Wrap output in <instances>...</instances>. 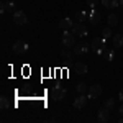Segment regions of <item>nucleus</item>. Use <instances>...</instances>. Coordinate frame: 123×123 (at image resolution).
<instances>
[{
	"mask_svg": "<svg viewBox=\"0 0 123 123\" xmlns=\"http://www.w3.org/2000/svg\"><path fill=\"white\" fill-rule=\"evenodd\" d=\"M90 48H92V51L95 54H104V51L107 49V39H104L102 36L94 38L92 43H90Z\"/></svg>",
	"mask_w": 123,
	"mask_h": 123,
	"instance_id": "nucleus-1",
	"label": "nucleus"
},
{
	"mask_svg": "<svg viewBox=\"0 0 123 123\" xmlns=\"http://www.w3.org/2000/svg\"><path fill=\"white\" fill-rule=\"evenodd\" d=\"M61 41H62V44L66 48H74L76 46V35H74L72 31H64Z\"/></svg>",
	"mask_w": 123,
	"mask_h": 123,
	"instance_id": "nucleus-2",
	"label": "nucleus"
},
{
	"mask_svg": "<svg viewBox=\"0 0 123 123\" xmlns=\"http://www.w3.org/2000/svg\"><path fill=\"white\" fill-rule=\"evenodd\" d=\"M26 21H28V17H26V13L23 10H15L13 12V23L15 25L23 26V25H26Z\"/></svg>",
	"mask_w": 123,
	"mask_h": 123,
	"instance_id": "nucleus-3",
	"label": "nucleus"
},
{
	"mask_svg": "<svg viewBox=\"0 0 123 123\" xmlns=\"http://www.w3.org/2000/svg\"><path fill=\"white\" fill-rule=\"evenodd\" d=\"M66 89H62L61 85H56V87H53V90H51V97H53V100H56V102H59V100H64L66 98Z\"/></svg>",
	"mask_w": 123,
	"mask_h": 123,
	"instance_id": "nucleus-4",
	"label": "nucleus"
},
{
	"mask_svg": "<svg viewBox=\"0 0 123 123\" xmlns=\"http://www.w3.org/2000/svg\"><path fill=\"white\" fill-rule=\"evenodd\" d=\"M71 31H72L76 36H79V38H85V36L89 35V30L85 28V25H82V23H76Z\"/></svg>",
	"mask_w": 123,
	"mask_h": 123,
	"instance_id": "nucleus-5",
	"label": "nucleus"
},
{
	"mask_svg": "<svg viewBox=\"0 0 123 123\" xmlns=\"http://www.w3.org/2000/svg\"><path fill=\"white\" fill-rule=\"evenodd\" d=\"M87 53H89V43H85V41L76 43V46H74V54L76 56H84Z\"/></svg>",
	"mask_w": 123,
	"mask_h": 123,
	"instance_id": "nucleus-6",
	"label": "nucleus"
},
{
	"mask_svg": "<svg viewBox=\"0 0 123 123\" xmlns=\"http://www.w3.org/2000/svg\"><path fill=\"white\" fill-rule=\"evenodd\" d=\"M13 53L15 54H23L26 49H28V43L26 41H23V39H18V41H15V44H13Z\"/></svg>",
	"mask_w": 123,
	"mask_h": 123,
	"instance_id": "nucleus-7",
	"label": "nucleus"
},
{
	"mask_svg": "<svg viewBox=\"0 0 123 123\" xmlns=\"http://www.w3.org/2000/svg\"><path fill=\"white\" fill-rule=\"evenodd\" d=\"M102 85L100 84H92L89 87V98H97V97H100L102 95Z\"/></svg>",
	"mask_w": 123,
	"mask_h": 123,
	"instance_id": "nucleus-8",
	"label": "nucleus"
},
{
	"mask_svg": "<svg viewBox=\"0 0 123 123\" xmlns=\"http://www.w3.org/2000/svg\"><path fill=\"white\" fill-rule=\"evenodd\" d=\"M87 100H89V97L85 94H79V97H76V100H74V108L82 110L85 105H87Z\"/></svg>",
	"mask_w": 123,
	"mask_h": 123,
	"instance_id": "nucleus-9",
	"label": "nucleus"
},
{
	"mask_svg": "<svg viewBox=\"0 0 123 123\" xmlns=\"http://www.w3.org/2000/svg\"><path fill=\"white\" fill-rule=\"evenodd\" d=\"M74 25H76V23L72 21V18H69V17H66V18H62L59 21V28L62 30V31H71Z\"/></svg>",
	"mask_w": 123,
	"mask_h": 123,
	"instance_id": "nucleus-10",
	"label": "nucleus"
},
{
	"mask_svg": "<svg viewBox=\"0 0 123 123\" xmlns=\"http://www.w3.org/2000/svg\"><path fill=\"white\" fill-rule=\"evenodd\" d=\"M100 21H102L100 13H98L97 10H90V12H89V23H90V25H94V26H97Z\"/></svg>",
	"mask_w": 123,
	"mask_h": 123,
	"instance_id": "nucleus-11",
	"label": "nucleus"
},
{
	"mask_svg": "<svg viewBox=\"0 0 123 123\" xmlns=\"http://www.w3.org/2000/svg\"><path fill=\"white\" fill-rule=\"evenodd\" d=\"M97 118H98V122H102V123L108 122V120H110V110H108V108H105V107H102V108L98 110Z\"/></svg>",
	"mask_w": 123,
	"mask_h": 123,
	"instance_id": "nucleus-12",
	"label": "nucleus"
},
{
	"mask_svg": "<svg viewBox=\"0 0 123 123\" xmlns=\"http://www.w3.org/2000/svg\"><path fill=\"white\" fill-rule=\"evenodd\" d=\"M112 39H113V48L115 49H120V48L123 46V33H117V35H113Z\"/></svg>",
	"mask_w": 123,
	"mask_h": 123,
	"instance_id": "nucleus-13",
	"label": "nucleus"
},
{
	"mask_svg": "<svg viewBox=\"0 0 123 123\" xmlns=\"http://www.w3.org/2000/svg\"><path fill=\"white\" fill-rule=\"evenodd\" d=\"M74 69H76V74H79V76H84L85 72H87V64H85V62H76Z\"/></svg>",
	"mask_w": 123,
	"mask_h": 123,
	"instance_id": "nucleus-14",
	"label": "nucleus"
},
{
	"mask_svg": "<svg viewBox=\"0 0 123 123\" xmlns=\"http://www.w3.org/2000/svg\"><path fill=\"white\" fill-rule=\"evenodd\" d=\"M0 12L5 13V12H15V3L13 2H3L2 7H0Z\"/></svg>",
	"mask_w": 123,
	"mask_h": 123,
	"instance_id": "nucleus-15",
	"label": "nucleus"
},
{
	"mask_svg": "<svg viewBox=\"0 0 123 123\" xmlns=\"http://www.w3.org/2000/svg\"><path fill=\"white\" fill-rule=\"evenodd\" d=\"M76 20L79 23H82L85 20H89V12H85V10H80V12H77L76 13Z\"/></svg>",
	"mask_w": 123,
	"mask_h": 123,
	"instance_id": "nucleus-16",
	"label": "nucleus"
},
{
	"mask_svg": "<svg viewBox=\"0 0 123 123\" xmlns=\"http://www.w3.org/2000/svg\"><path fill=\"white\" fill-rule=\"evenodd\" d=\"M102 5L105 8H115L118 7V0H102Z\"/></svg>",
	"mask_w": 123,
	"mask_h": 123,
	"instance_id": "nucleus-17",
	"label": "nucleus"
},
{
	"mask_svg": "<svg viewBox=\"0 0 123 123\" xmlns=\"http://www.w3.org/2000/svg\"><path fill=\"white\" fill-rule=\"evenodd\" d=\"M107 23H108V26H117L118 25V17L112 13V15H108V18H107Z\"/></svg>",
	"mask_w": 123,
	"mask_h": 123,
	"instance_id": "nucleus-18",
	"label": "nucleus"
},
{
	"mask_svg": "<svg viewBox=\"0 0 123 123\" xmlns=\"http://www.w3.org/2000/svg\"><path fill=\"white\" fill-rule=\"evenodd\" d=\"M76 90L79 94H85V92H89V85L85 84V82H79V84L76 85Z\"/></svg>",
	"mask_w": 123,
	"mask_h": 123,
	"instance_id": "nucleus-19",
	"label": "nucleus"
},
{
	"mask_svg": "<svg viewBox=\"0 0 123 123\" xmlns=\"http://www.w3.org/2000/svg\"><path fill=\"white\" fill-rule=\"evenodd\" d=\"M76 56L74 54V51H67V49H62V53H61V57L62 59H66V61H71L72 57Z\"/></svg>",
	"mask_w": 123,
	"mask_h": 123,
	"instance_id": "nucleus-20",
	"label": "nucleus"
},
{
	"mask_svg": "<svg viewBox=\"0 0 123 123\" xmlns=\"http://www.w3.org/2000/svg\"><path fill=\"white\" fill-rule=\"evenodd\" d=\"M113 35H112V26H107V28L102 30V38L104 39H108V38H112Z\"/></svg>",
	"mask_w": 123,
	"mask_h": 123,
	"instance_id": "nucleus-21",
	"label": "nucleus"
},
{
	"mask_svg": "<svg viewBox=\"0 0 123 123\" xmlns=\"http://www.w3.org/2000/svg\"><path fill=\"white\" fill-rule=\"evenodd\" d=\"M104 107H105V108H108V110L112 112V110L115 108V98H107V100L104 102Z\"/></svg>",
	"mask_w": 123,
	"mask_h": 123,
	"instance_id": "nucleus-22",
	"label": "nucleus"
},
{
	"mask_svg": "<svg viewBox=\"0 0 123 123\" xmlns=\"http://www.w3.org/2000/svg\"><path fill=\"white\" fill-rule=\"evenodd\" d=\"M10 100H8V97H5V95H2V97H0V107H2V108H8L10 107Z\"/></svg>",
	"mask_w": 123,
	"mask_h": 123,
	"instance_id": "nucleus-23",
	"label": "nucleus"
},
{
	"mask_svg": "<svg viewBox=\"0 0 123 123\" xmlns=\"http://www.w3.org/2000/svg\"><path fill=\"white\" fill-rule=\"evenodd\" d=\"M102 56H104L107 61H113V49H105Z\"/></svg>",
	"mask_w": 123,
	"mask_h": 123,
	"instance_id": "nucleus-24",
	"label": "nucleus"
},
{
	"mask_svg": "<svg viewBox=\"0 0 123 123\" xmlns=\"http://www.w3.org/2000/svg\"><path fill=\"white\" fill-rule=\"evenodd\" d=\"M85 2H87V3H89V7H92V8L98 3V0H85Z\"/></svg>",
	"mask_w": 123,
	"mask_h": 123,
	"instance_id": "nucleus-25",
	"label": "nucleus"
},
{
	"mask_svg": "<svg viewBox=\"0 0 123 123\" xmlns=\"http://www.w3.org/2000/svg\"><path fill=\"white\" fill-rule=\"evenodd\" d=\"M118 98H120V100H122V102H123V89H122V90H120V94H118Z\"/></svg>",
	"mask_w": 123,
	"mask_h": 123,
	"instance_id": "nucleus-26",
	"label": "nucleus"
},
{
	"mask_svg": "<svg viewBox=\"0 0 123 123\" xmlns=\"http://www.w3.org/2000/svg\"><path fill=\"white\" fill-rule=\"evenodd\" d=\"M118 7H120V10H123V0H120V2H118Z\"/></svg>",
	"mask_w": 123,
	"mask_h": 123,
	"instance_id": "nucleus-27",
	"label": "nucleus"
},
{
	"mask_svg": "<svg viewBox=\"0 0 123 123\" xmlns=\"http://www.w3.org/2000/svg\"><path fill=\"white\" fill-rule=\"evenodd\" d=\"M118 112H120V113L123 115V102H122V107H120V108H118Z\"/></svg>",
	"mask_w": 123,
	"mask_h": 123,
	"instance_id": "nucleus-28",
	"label": "nucleus"
},
{
	"mask_svg": "<svg viewBox=\"0 0 123 123\" xmlns=\"http://www.w3.org/2000/svg\"><path fill=\"white\" fill-rule=\"evenodd\" d=\"M118 122H120V123H123V117H122V118H120V120H118Z\"/></svg>",
	"mask_w": 123,
	"mask_h": 123,
	"instance_id": "nucleus-29",
	"label": "nucleus"
},
{
	"mask_svg": "<svg viewBox=\"0 0 123 123\" xmlns=\"http://www.w3.org/2000/svg\"><path fill=\"white\" fill-rule=\"evenodd\" d=\"M122 33H123V25H122Z\"/></svg>",
	"mask_w": 123,
	"mask_h": 123,
	"instance_id": "nucleus-30",
	"label": "nucleus"
}]
</instances>
